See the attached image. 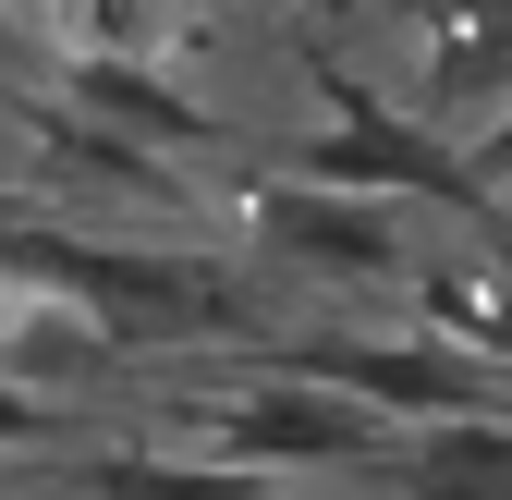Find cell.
<instances>
[{"instance_id":"3957f363","label":"cell","mask_w":512,"mask_h":500,"mask_svg":"<svg viewBox=\"0 0 512 500\" xmlns=\"http://www.w3.org/2000/svg\"><path fill=\"white\" fill-rule=\"evenodd\" d=\"M476 183H512V122H488V135H476Z\"/></svg>"},{"instance_id":"7a4b0ae2","label":"cell","mask_w":512,"mask_h":500,"mask_svg":"<svg viewBox=\"0 0 512 500\" xmlns=\"http://www.w3.org/2000/svg\"><path fill=\"white\" fill-rule=\"evenodd\" d=\"M86 500H281V488L256 464H220V452H98Z\"/></svg>"},{"instance_id":"6da1fadb","label":"cell","mask_w":512,"mask_h":500,"mask_svg":"<svg viewBox=\"0 0 512 500\" xmlns=\"http://www.w3.org/2000/svg\"><path fill=\"white\" fill-rule=\"evenodd\" d=\"M403 500H512V415H427L403 440Z\"/></svg>"},{"instance_id":"277c9868","label":"cell","mask_w":512,"mask_h":500,"mask_svg":"<svg viewBox=\"0 0 512 500\" xmlns=\"http://www.w3.org/2000/svg\"><path fill=\"white\" fill-rule=\"evenodd\" d=\"M0 500H13V488H0Z\"/></svg>"}]
</instances>
